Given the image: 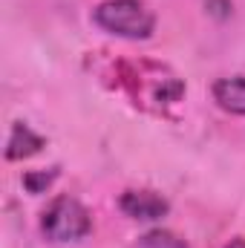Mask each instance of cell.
<instances>
[{
	"instance_id": "cell-1",
	"label": "cell",
	"mask_w": 245,
	"mask_h": 248,
	"mask_svg": "<svg viewBox=\"0 0 245 248\" xmlns=\"http://www.w3.org/2000/svg\"><path fill=\"white\" fill-rule=\"evenodd\" d=\"M92 20L104 32L127 41H144L156 29V15L141 0H104L101 6H95Z\"/></svg>"
},
{
	"instance_id": "cell-2",
	"label": "cell",
	"mask_w": 245,
	"mask_h": 248,
	"mask_svg": "<svg viewBox=\"0 0 245 248\" xmlns=\"http://www.w3.org/2000/svg\"><path fill=\"white\" fill-rule=\"evenodd\" d=\"M90 228H92V222H90L87 208L72 196L52 199L41 219V231L52 243H78L90 234Z\"/></svg>"
},
{
	"instance_id": "cell-3",
	"label": "cell",
	"mask_w": 245,
	"mask_h": 248,
	"mask_svg": "<svg viewBox=\"0 0 245 248\" xmlns=\"http://www.w3.org/2000/svg\"><path fill=\"white\" fill-rule=\"evenodd\" d=\"M119 208L130 219H141V222H156L170 211L168 199L159 196L156 190H124L119 199Z\"/></svg>"
},
{
	"instance_id": "cell-4",
	"label": "cell",
	"mask_w": 245,
	"mask_h": 248,
	"mask_svg": "<svg viewBox=\"0 0 245 248\" xmlns=\"http://www.w3.org/2000/svg\"><path fill=\"white\" fill-rule=\"evenodd\" d=\"M214 101L231 113V116H245V78L234 75V78H219L214 84Z\"/></svg>"
},
{
	"instance_id": "cell-5",
	"label": "cell",
	"mask_w": 245,
	"mask_h": 248,
	"mask_svg": "<svg viewBox=\"0 0 245 248\" xmlns=\"http://www.w3.org/2000/svg\"><path fill=\"white\" fill-rule=\"evenodd\" d=\"M41 147H44V139L29 124H15L9 133V141H6V159H12V162L26 159V156H35Z\"/></svg>"
},
{
	"instance_id": "cell-6",
	"label": "cell",
	"mask_w": 245,
	"mask_h": 248,
	"mask_svg": "<svg viewBox=\"0 0 245 248\" xmlns=\"http://www.w3.org/2000/svg\"><path fill=\"white\" fill-rule=\"evenodd\" d=\"M136 248H190V246L184 243L179 234L165 231V228H156V231H147V234L138 240Z\"/></svg>"
},
{
	"instance_id": "cell-7",
	"label": "cell",
	"mask_w": 245,
	"mask_h": 248,
	"mask_svg": "<svg viewBox=\"0 0 245 248\" xmlns=\"http://www.w3.org/2000/svg\"><path fill=\"white\" fill-rule=\"evenodd\" d=\"M58 176V170L52 168L49 173H26L23 176V185L29 187V193H44V187L52 185V179Z\"/></svg>"
},
{
	"instance_id": "cell-8",
	"label": "cell",
	"mask_w": 245,
	"mask_h": 248,
	"mask_svg": "<svg viewBox=\"0 0 245 248\" xmlns=\"http://www.w3.org/2000/svg\"><path fill=\"white\" fill-rule=\"evenodd\" d=\"M225 248H245V237H237V240H231Z\"/></svg>"
}]
</instances>
